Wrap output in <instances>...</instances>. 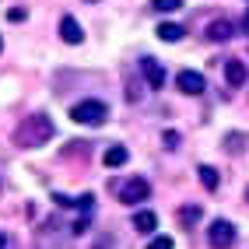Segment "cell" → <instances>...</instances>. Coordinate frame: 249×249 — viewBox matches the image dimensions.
Wrapping results in <instances>:
<instances>
[{
	"label": "cell",
	"mask_w": 249,
	"mask_h": 249,
	"mask_svg": "<svg viewBox=\"0 0 249 249\" xmlns=\"http://www.w3.org/2000/svg\"><path fill=\"white\" fill-rule=\"evenodd\" d=\"M246 204H249V186H246Z\"/></svg>",
	"instance_id": "obj_21"
},
{
	"label": "cell",
	"mask_w": 249,
	"mask_h": 249,
	"mask_svg": "<svg viewBox=\"0 0 249 249\" xmlns=\"http://www.w3.org/2000/svg\"><path fill=\"white\" fill-rule=\"evenodd\" d=\"M207 242H211L214 249H231V246H235V225L225 221V218L211 221V228H207Z\"/></svg>",
	"instance_id": "obj_4"
},
{
	"label": "cell",
	"mask_w": 249,
	"mask_h": 249,
	"mask_svg": "<svg viewBox=\"0 0 249 249\" xmlns=\"http://www.w3.org/2000/svg\"><path fill=\"white\" fill-rule=\"evenodd\" d=\"M231 36H235V25H231L228 18H218V21L207 25V39L211 42H228Z\"/></svg>",
	"instance_id": "obj_7"
},
{
	"label": "cell",
	"mask_w": 249,
	"mask_h": 249,
	"mask_svg": "<svg viewBox=\"0 0 249 249\" xmlns=\"http://www.w3.org/2000/svg\"><path fill=\"white\" fill-rule=\"evenodd\" d=\"M134 228L144 231V235H151V231L158 228V214H155V211H137V214H134Z\"/></svg>",
	"instance_id": "obj_11"
},
{
	"label": "cell",
	"mask_w": 249,
	"mask_h": 249,
	"mask_svg": "<svg viewBox=\"0 0 249 249\" xmlns=\"http://www.w3.org/2000/svg\"><path fill=\"white\" fill-rule=\"evenodd\" d=\"M147 196H151V182H147L144 176H130L120 186V200L123 204H144Z\"/></svg>",
	"instance_id": "obj_3"
},
{
	"label": "cell",
	"mask_w": 249,
	"mask_h": 249,
	"mask_svg": "<svg viewBox=\"0 0 249 249\" xmlns=\"http://www.w3.org/2000/svg\"><path fill=\"white\" fill-rule=\"evenodd\" d=\"M71 120L81 123V126H102L109 120V109H106V102H98V98H85V102H77L71 109Z\"/></svg>",
	"instance_id": "obj_2"
},
{
	"label": "cell",
	"mask_w": 249,
	"mask_h": 249,
	"mask_svg": "<svg viewBox=\"0 0 249 249\" xmlns=\"http://www.w3.org/2000/svg\"><path fill=\"white\" fill-rule=\"evenodd\" d=\"M141 71H144V77H147V85H151V88H161L165 85V71H161L158 60H151V56L141 60Z\"/></svg>",
	"instance_id": "obj_8"
},
{
	"label": "cell",
	"mask_w": 249,
	"mask_h": 249,
	"mask_svg": "<svg viewBox=\"0 0 249 249\" xmlns=\"http://www.w3.org/2000/svg\"><path fill=\"white\" fill-rule=\"evenodd\" d=\"M179 7H182V0H151V11H158V14H172Z\"/></svg>",
	"instance_id": "obj_15"
},
{
	"label": "cell",
	"mask_w": 249,
	"mask_h": 249,
	"mask_svg": "<svg viewBox=\"0 0 249 249\" xmlns=\"http://www.w3.org/2000/svg\"><path fill=\"white\" fill-rule=\"evenodd\" d=\"M225 81H228L231 88L246 85V63H239V60H228V63H225Z\"/></svg>",
	"instance_id": "obj_9"
},
{
	"label": "cell",
	"mask_w": 249,
	"mask_h": 249,
	"mask_svg": "<svg viewBox=\"0 0 249 249\" xmlns=\"http://www.w3.org/2000/svg\"><path fill=\"white\" fill-rule=\"evenodd\" d=\"M147 249H172V239H169V235H158V239L147 242Z\"/></svg>",
	"instance_id": "obj_17"
},
{
	"label": "cell",
	"mask_w": 249,
	"mask_h": 249,
	"mask_svg": "<svg viewBox=\"0 0 249 249\" xmlns=\"http://www.w3.org/2000/svg\"><path fill=\"white\" fill-rule=\"evenodd\" d=\"M0 49H4V39H0Z\"/></svg>",
	"instance_id": "obj_22"
},
{
	"label": "cell",
	"mask_w": 249,
	"mask_h": 249,
	"mask_svg": "<svg viewBox=\"0 0 249 249\" xmlns=\"http://www.w3.org/2000/svg\"><path fill=\"white\" fill-rule=\"evenodd\" d=\"M196 176H200V182H204V186L207 190H218V169H214V165H200V172H196Z\"/></svg>",
	"instance_id": "obj_14"
},
{
	"label": "cell",
	"mask_w": 249,
	"mask_h": 249,
	"mask_svg": "<svg viewBox=\"0 0 249 249\" xmlns=\"http://www.w3.org/2000/svg\"><path fill=\"white\" fill-rule=\"evenodd\" d=\"M49 137H53V120H49L46 112H32L18 123L14 130V144L18 147H42Z\"/></svg>",
	"instance_id": "obj_1"
},
{
	"label": "cell",
	"mask_w": 249,
	"mask_h": 249,
	"mask_svg": "<svg viewBox=\"0 0 249 249\" xmlns=\"http://www.w3.org/2000/svg\"><path fill=\"white\" fill-rule=\"evenodd\" d=\"M182 36H186V28L176 25V21H161V25H158V39H161V42H179Z\"/></svg>",
	"instance_id": "obj_12"
},
{
	"label": "cell",
	"mask_w": 249,
	"mask_h": 249,
	"mask_svg": "<svg viewBox=\"0 0 249 249\" xmlns=\"http://www.w3.org/2000/svg\"><path fill=\"white\" fill-rule=\"evenodd\" d=\"M0 249H7V239H4V231H0Z\"/></svg>",
	"instance_id": "obj_19"
},
{
	"label": "cell",
	"mask_w": 249,
	"mask_h": 249,
	"mask_svg": "<svg viewBox=\"0 0 249 249\" xmlns=\"http://www.w3.org/2000/svg\"><path fill=\"white\" fill-rule=\"evenodd\" d=\"M176 88L182 95H204L207 81H204V74H196V71H179L176 74Z\"/></svg>",
	"instance_id": "obj_5"
},
{
	"label": "cell",
	"mask_w": 249,
	"mask_h": 249,
	"mask_svg": "<svg viewBox=\"0 0 249 249\" xmlns=\"http://www.w3.org/2000/svg\"><path fill=\"white\" fill-rule=\"evenodd\" d=\"M7 18H11V21H25V18H28V11L18 4V7H11V14H7Z\"/></svg>",
	"instance_id": "obj_18"
},
{
	"label": "cell",
	"mask_w": 249,
	"mask_h": 249,
	"mask_svg": "<svg viewBox=\"0 0 249 249\" xmlns=\"http://www.w3.org/2000/svg\"><path fill=\"white\" fill-rule=\"evenodd\" d=\"M161 141H165V147H169V151H176V147L182 144V137L176 134V130H165V137H161Z\"/></svg>",
	"instance_id": "obj_16"
},
{
	"label": "cell",
	"mask_w": 249,
	"mask_h": 249,
	"mask_svg": "<svg viewBox=\"0 0 249 249\" xmlns=\"http://www.w3.org/2000/svg\"><path fill=\"white\" fill-rule=\"evenodd\" d=\"M179 221H182V228H193L196 221H200V204H186L179 211Z\"/></svg>",
	"instance_id": "obj_13"
},
{
	"label": "cell",
	"mask_w": 249,
	"mask_h": 249,
	"mask_svg": "<svg viewBox=\"0 0 249 249\" xmlns=\"http://www.w3.org/2000/svg\"><path fill=\"white\" fill-rule=\"evenodd\" d=\"M126 158H130V151L123 144H112V147H106V155H102V161L109 165V169H120V165H126Z\"/></svg>",
	"instance_id": "obj_10"
},
{
	"label": "cell",
	"mask_w": 249,
	"mask_h": 249,
	"mask_svg": "<svg viewBox=\"0 0 249 249\" xmlns=\"http://www.w3.org/2000/svg\"><path fill=\"white\" fill-rule=\"evenodd\" d=\"M242 25H246V32H249V11H246V21H242Z\"/></svg>",
	"instance_id": "obj_20"
},
{
	"label": "cell",
	"mask_w": 249,
	"mask_h": 249,
	"mask_svg": "<svg viewBox=\"0 0 249 249\" xmlns=\"http://www.w3.org/2000/svg\"><path fill=\"white\" fill-rule=\"evenodd\" d=\"M60 39L67 46H81V42H85V32H81L74 14H63V18H60Z\"/></svg>",
	"instance_id": "obj_6"
}]
</instances>
